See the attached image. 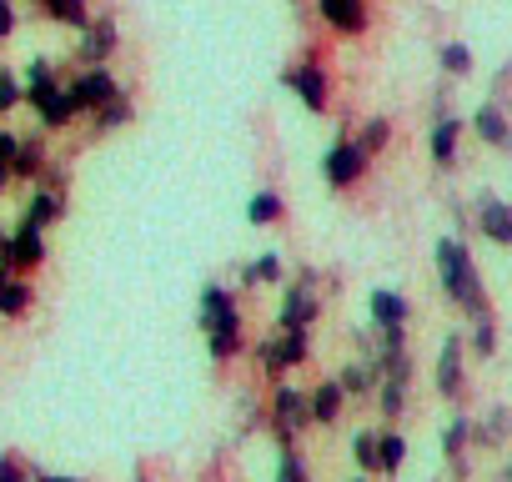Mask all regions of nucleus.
I'll list each match as a JSON object with an SVG mask.
<instances>
[{
	"instance_id": "nucleus-23",
	"label": "nucleus",
	"mask_w": 512,
	"mask_h": 482,
	"mask_svg": "<svg viewBox=\"0 0 512 482\" xmlns=\"http://www.w3.org/2000/svg\"><path fill=\"white\" fill-rule=\"evenodd\" d=\"M337 382H342V392H347V397H362V392H372V387H377V362H347Z\"/></svg>"
},
{
	"instance_id": "nucleus-21",
	"label": "nucleus",
	"mask_w": 512,
	"mask_h": 482,
	"mask_svg": "<svg viewBox=\"0 0 512 482\" xmlns=\"http://www.w3.org/2000/svg\"><path fill=\"white\" fill-rule=\"evenodd\" d=\"M282 216H287V206H282V196H277L272 186L256 191V196L246 201V221H251V226H277Z\"/></svg>"
},
{
	"instance_id": "nucleus-22",
	"label": "nucleus",
	"mask_w": 512,
	"mask_h": 482,
	"mask_svg": "<svg viewBox=\"0 0 512 482\" xmlns=\"http://www.w3.org/2000/svg\"><path fill=\"white\" fill-rule=\"evenodd\" d=\"M477 226H482V236H487V241H512V211H507L502 201H482Z\"/></svg>"
},
{
	"instance_id": "nucleus-9",
	"label": "nucleus",
	"mask_w": 512,
	"mask_h": 482,
	"mask_svg": "<svg viewBox=\"0 0 512 482\" xmlns=\"http://www.w3.org/2000/svg\"><path fill=\"white\" fill-rule=\"evenodd\" d=\"M41 262H46V226L21 221V226L11 231V241H6V267H11V272H36Z\"/></svg>"
},
{
	"instance_id": "nucleus-20",
	"label": "nucleus",
	"mask_w": 512,
	"mask_h": 482,
	"mask_svg": "<svg viewBox=\"0 0 512 482\" xmlns=\"http://www.w3.org/2000/svg\"><path fill=\"white\" fill-rule=\"evenodd\" d=\"M61 81H56V66L46 61V56H36L31 66H26V76H21V91H26V106H36L41 96H51Z\"/></svg>"
},
{
	"instance_id": "nucleus-13",
	"label": "nucleus",
	"mask_w": 512,
	"mask_h": 482,
	"mask_svg": "<svg viewBox=\"0 0 512 482\" xmlns=\"http://www.w3.org/2000/svg\"><path fill=\"white\" fill-rule=\"evenodd\" d=\"M31 312V282H21V272H11L6 262H0V317L16 322Z\"/></svg>"
},
{
	"instance_id": "nucleus-19",
	"label": "nucleus",
	"mask_w": 512,
	"mask_h": 482,
	"mask_svg": "<svg viewBox=\"0 0 512 482\" xmlns=\"http://www.w3.org/2000/svg\"><path fill=\"white\" fill-rule=\"evenodd\" d=\"M457 387H462V342L447 337L442 342V357H437V392L442 397H457Z\"/></svg>"
},
{
	"instance_id": "nucleus-33",
	"label": "nucleus",
	"mask_w": 512,
	"mask_h": 482,
	"mask_svg": "<svg viewBox=\"0 0 512 482\" xmlns=\"http://www.w3.org/2000/svg\"><path fill=\"white\" fill-rule=\"evenodd\" d=\"M21 101H26V91H21V76L0 71V116H11V111H16Z\"/></svg>"
},
{
	"instance_id": "nucleus-32",
	"label": "nucleus",
	"mask_w": 512,
	"mask_h": 482,
	"mask_svg": "<svg viewBox=\"0 0 512 482\" xmlns=\"http://www.w3.org/2000/svg\"><path fill=\"white\" fill-rule=\"evenodd\" d=\"M352 462L362 472H377V432H357L352 437Z\"/></svg>"
},
{
	"instance_id": "nucleus-28",
	"label": "nucleus",
	"mask_w": 512,
	"mask_h": 482,
	"mask_svg": "<svg viewBox=\"0 0 512 482\" xmlns=\"http://www.w3.org/2000/svg\"><path fill=\"white\" fill-rule=\"evenodd\" d=\"M452 151H457V121H437L432 126V161L452 166Z\"/></svg>"
},
{
	"instance_id": "nucleus-40",
	"label": "nucleus",
	"mask_w": 512,
	"mask_h": 482,
	"mask_svg": "<svg viewBox=\"0 0 512 482\" xmlns=\"http://www.w3.org/2000/svg\"><path fill=\"white\" fill-rule=\"evenodd\" d=\"M6 186H11V166H6V161H0V191H6Z\"/></svg>"
},
{
	"instance_id": "nucleus-15",
	"label": "nucleus",
	"mask_w": 512,
	"mask_h": 482,
	"mask_svg": "<svg viewBox=\"0 0 512 482\" xmlns=\"http://www.w3.org/2000/svg\"><path fill=\"white\" fill-rule=\"evenodd\" d=\"M61 216H66V196H61V186H36L31 201H26V216H21V221H31V226H56Z\"/></svg>"
},
{
	"instance_id": "nucleus-14",
	"label": "nucleus",
	"mask_w": 512,
	"mask_h": 482,
	"mask_svg": "<svg viewBox=\"0 0 512 482\" xmlns=\"http://www.w3.org/2000/svg\"><path fill=\"white\" fill-rule=\"evenodd\" d=\"M41 176H46V141L21 136V146L11 156V181H41Z\"/></svg>"
},
{
	"instance_id": "nucleus-24",
	"label": "nucleus",
	"mask_w": 512,
	"mask_h": 482,
	"mask_svg": "<svg viewBox=\"0 0 512 482\" xmlns=\"http://www.w3.org/2000/svg\"><path fill=\"white\" fill-rule=\"evenodd\" d=\"M46 6V16L56 21V26H71V31H86V0H41Z\"/></svg>"
},
{
	"instance_id": "nucleus-18",
	"label": "nucleus",
	"mask_w": 512,
	"mask_h": 482,
	"mask_svg": "<svg viewBox=\"0 0 512 482\" xmlns=\"http://www.w3.org/2000/svg\"><path fill=\"white\" fill-rule=\"evenodd\" d=\"M277 282H287V262L277 252H262L256 262L241 267V287H277Z\"/></svg>"
},
{
	"instance_id": "nucleus-7",
	"label": "nucleus",
	"mask_w": 512,
	"mask_h": 482,
	"mask_svg": "<svg viewBox=\"0 0 512 482\" xmlns=\"http://www.w3.org/2000/svg\"><path fill=\"white\" fill-rule=\"evenodd\" d=\"M367 151L357 146V136H337L332 146H327V156H322V176H327V186L332 191H347V186H357L362 176H367Z\"/></svg>"
},
{
	"instance_id": "nucleus-37",
	"label": "nucleus",
	"mask_w": 512,
	"mask_h": 482,
	"mask_svg": "<svg viewBox=\"0 0 512 482\" xmlns=\"http://www.w3.org/2000/svg\"><path fill=\"white\" fill-rule=\"evenodd\" d=\"M11 36H16V6L0 0V41H11Z\"/></svg>"
},
{
	"instance_id": "nucleus-26",
	"label": "nucleus",
	"mask_w": 512,
	"mask_h": 482,
	"mask_svg": "<svg viewBox=\"0 0 512 482\" xmlns=\"http://www.w3.org/2000/svg\"><path fill=\"white\" fill-rule=\"evenodd\" d=\"M91 116H96V126H101V131H116V126H126V121H131L136 111H131V96L121 91V96H111L106 106H96Z\"/></svg>"
},
{
	"instance_id": "nucleus-30",
	"label": "nucleus",
	"mask_w": 512,
	"mask_h": 482,
	"mask_svg": "<svg viewBox=\"0 0 512 482\" xmlns=\"http://www.w3.org/2000/svg\"><path fill=\"white\" fill-rule=\"evenodd\" d=\"M387 141H392V126H387L382 116H372V121H367L362 131H357V146H362L367 156H377V151H382Z\"/></svg>"
},
{
	"instance_id": "nucleus-36",
	"label": "nucleus",
	"mask_w": 512,
	"mask_h": 482,
	"mask_svg": "<svg viewBox=\"0 0 512 482\" xmlns=\"http://www.w3.org/2000/svg\"><path fill=\"white\" fill-rule=\"evenodd\" d=\"M462 442H467V422H452V427H447V437H442V452H447V457H457V452H462Z\"/></svg>"
},
{
	"instance_id": "nucleus-1",
	"label": "nucleus",
	"mask_w": 512,
	"mask_h": 482,
	"mask_svg": "<svg viewBox=\"0 0 512 482\" xmlns=\"http://www.w3.org/2000/svg\"><path fill=\"white\" fill-rule=\"evenodd\" d=\"M196 327H201V337H206V352H211V362H236L241 352H246V332H241V302H236V292H226V287H201V302H196Z\"/></svg>"
},
{
	"instance_id": "nucleus-35",
	"label": "nucleus",
	"mask_w": 512,
	"mask_h": 482,
	"mask_svg": "<svg viewBox=\"0 0 512 482\" xmlns=\"http://www.w3.org/2000/svg\"><path fill=\"white\" fill-rule=\"evenodd\" d=\"M442 66H447V71H452V76H462V71H467V66H472V56H467V51H462V46H447V51H442Z\"/></svg>"
},
{
	"instance_id": "nucleus-6",
	"label": "nucleus",
	"mask_w": 512,
	"mask_h": 482,
	"mask_svg": "<svg viewBox=\"0 0 512 482\" xmlns=\"http://www.w3.org/2000/svg\"><path fill=\"white\" fill-rule=\"evenodd\" d=\"M282 86H287L312 116H327V106H332V76H327L322 61H297V66L282 76Z\"/></svg>"
},
{
	"instance_id": "nucleus-12",
	"label": "nucleus",
	"mask_w": 512,
	"mask_h": 482,
	"mask_svg": "<svg viewBox=\"0 0 512 482\" xmlns=\"http://www.w3.org/2000/svg\"><path fill=\"white\" fill-rule=\"evenodd\" d=\"M317 11L337 36H362L367 31V0H317Z\"/></svg>"
},
{
	"instance_id": "nucleus-16",
	"label": "nucleus",
	"mask_w": 512,
	"mask_h": 482,
	"mask_svg": "<svg viewBox=\"0 0 512 482\" xmlns=\"http://www.w3.org/2000/svg\"><path fill=\"white\" fill-rule=\"evenodd\" d=\"M31 111H36V121H41L46 131H66V126L76 121V101L66 96V86H56L51 96H41Z\"/></svg>"
},
{
	"instance_id": "nucleus-5",
	"label": "nucleus",
	"mask_w": 512,
	"mask_h": 482,
	"mask_svg": "<svg viewBox=\"0 0 512 482\" xmlns=\"http://www.w3.org/2000/svg\"><path fill=\"white\" fill-rule=\"evenodd\" d=\"M322 317V302H317V287H312V272H302L297 282L282 287V307H277V332H312V322Z\"/></svg>"
},
{
	"instance_id": "nucleus-27",
	"label": "nucleus",
	"mask_w": 512,
	"mask_h": 482,
	"mask_svg": "<svg viewBox=\"0 0 512 482\" xmlns=\"http://www.w3.org/2000/svg\"><path fill=\"white\" fill-rule=\"evenodd\" d=\"M407 462V442L397 432H377V472H397Z\"/></svg>"
},
{
	"instance_id": "nucleus-11",
	"label": "nucleus",
	"mask_w": 512,
	"mask_h": 482,
	"mask_svg": "<svg viewBox=\"0 0 512 482\" xmlns=\"http://www.w3.org/2000/svg\"><path fill=\"white\" fill-rule=\"evenodd\" d=\"M352 397L342 392V382L337 377H327V382H317L312 392H307V417H312V427H332L337 417H342V407H347Z\"/></svg>"
},
{
	"instance_id": "nucleus-43",
	"label": "nucleus",
	"mask_w": 512,
	"mask_h": 482,
	"mask_svg": "<svg viewBox=\"0 0 512 482\" xmlns=\"http://www.w3.org/2000/svg\"><path fill=\"white\" fill-rule=\"evenodd\" d=\"M136 482H141V477H136Z\"/></svg>"
},
{
	"instance_id": "nucleus-29",
	"label": "nucleus",
	"mask_w": 512,
	"mask_h": 482,
	"mask_svg": "<svg viewBox=\"0 0 512 482\" xmlns=\"http://www.w3.org/2000/svg\"><path fill=\"white\" fill-rule=\"evenodd\" d=\"M477 136H482V141H492V146H502V141H507V121H502V111H497V106H482V111H477Z\"/></svg>"
},
{
	"instance_id": "nucleus-3",
	"label": "nucleus",
	"mask_w": 512,
	"mask_h": 482,
	"mask_svg": "<svg viewBox=\"0 0 512 482\" xmlns=\"http://www.w3.org/2000/svg\"><path fill=\"white\" fill-rule=\"evenodd\" d=\"M312 357V332H277L256 342V367H262V377H282V372H297L302 362Z\"/></svg>"
},
{
	"instance_id": "nucleus-8",
	"label": "nucleus",
	"mask_w": 512,
	"mask_h": 482,
	"mask_svg": "<svg viewBox=\"0 0 512 482\" xmlns=\"http://www.w3.org/2000/svg\"><path fill=\"white\" fill-rule=\"evenodd\" d=\"M66 96L76 101V116H91L96 106H106L111 96H121V86H116V71H111V66H86V71L66 86Z\"/></svg>"
},
{
	"instance_id": "nucleus-39",
	"label": "nucleus",
	"mask_w": 512,
	"mask_h": 482,
	"mask_svg": "<svg viewBox=\"0 0 512 482\" xmlns=\"http://www.w3.org/2000/svg\"><path fill=\"white\" fill-rule=\"evenodd\" d=\"M31 482H76V477H66V472H31Z\"/></svg>"
},
{
	"instance_id": "nucleus-31",
	"label": "nucleus",
	"mask_w": 512,
	"mask_h": 482,
	"mask_svg": "<svg viewBox=\"0 0 512 482\" xmlns=\"http://www.w3.org/2000/svg\"><path fill=\"white\" fill-rule=\"evenodd\" d=\"M377 397H382V412H387V417H397V412H402V402H407V377H392V372H387V382H382V392H377Z\"/></svg>"
},
{
	"instance_id": "nucleus-10",
	"label": "nucleus",
	"mask_w": 512,
	"mask_h": 482,
	"mask_svg": "<svg viewBox=\"0 0 512 482\" xmlns=\"http://www.w3.org/2000/svg\"><path fill=\"white\" fill-rule=\"evenodd\" d=\"M116 46H121L116 21H86V31H81V41H76V56H81L86 66H106V61L116 56Z\"/></svg>"
},
{
	"instance_id": "nucleus-42",
	"label": "nucleus",
	"mask_w": 512,
	"mask_h": 482,
	"mask_svg": "<svg viewBox=\"0 0 512 482\" xmlns=\"http://www.w3.org/2000/svg\"><path fill=\"white\" fill-rule=\"evenodd\" d=\"M507 477H512V472H507Z\"/></svg>"
},
{
	"instance_id": "nucleus-41",
	"label": "nucleus",
	"mask_w": 512,
	"mask_h": 482,
	"mask_svg": "<svg viewBox=\"0 0 512 482\" xmlns=\"http://www.w3.org/2000/svg\"><path fill=\"white\" fill-rule=\"evenodd\" d=\"M352 482H367V472H362V477H352Z\"/></svg>"
},
{
	"instance_id": "nucleus-4",
	"label": "nucleus",
	"mask_w": 512,
	"mask_h": 482,
	"mask_svg": "<svg viewBox=\"0 0 512 482\" xmlns=\"http://www.w3.org/2000/svg\"><path fill=\"white\" fill-rule=\"evenodd\" d=\"M267 417H272L277 442H297V437L312 427V417H307V392H302V387H292V382H272Z\"/></svg>"
},
{
	"instance_id": "nucleus-34",
	"label": "nucleus",
	"mask_w": 512,
	"mask_h": 482,
	"mask_svg": "<svg viewBox=\"0 0 512 482\" xmlns=\"http://www.w3.org/2000/svg\"><path fill=\"white\" fill-rule=\"evenodd\" d=\"M0 482H31V467L21 452H0Z\"/></svg>"
},
{
	"instance_id": "nucleus-2",
	"label": "nucleus",
	"mask_w": 512,
	"mask_h": 482,
	"mask_svg": "<svg viewBox=\"0 0 512 482\" xmlns=\"http://www.w3.org/2000/svg\"><path fill=\"white\" fill-rule=\"evenodd\" d=\"M437 282H442V292H447L457 307H467L472 317L487 312V302H482V282H477V267H472L467 247H462V241H452V236L437 241Z\"/></svg>"
},
{
	"instance_id": "nucleus-17",
	"label": "nucleus",
	"mask_w": 512,
	"mask_h": 482,
	"mask_svg": "<svg viewBox=\"0 0 512 482\" xmlns=\"http://www.w3.org/2000/svg\"><path fill=\"white\" fill-rule=\"evenodd\" d=\"M367 312H372V327L377 332H392V327H402L407 322V297H397V292H372L367 297Z\"/></svg>"
},
{
	"instance_id": "nucleus-25",
	"label": "nucleus",
	"mask_w": 512,
	"mask_h": 482,
	"mask_svg": "<svg viewBox=\"0 0 512 482\" xmlns=\"http://www.w3.org/2000/svg\"><path fill=\"white\" fill-rule=\"evenodd\" d=\"M277 482H312V467H307V457L297 452V442H282V457H277Z\"/></svg>"
},
{
	"instance_id": "nucleus-38",
	"label": "nucleus",
	"mask_w": 512,
	"mask_h": 482,
	"mask_svg": "<svg viewBox=\"0 0 512 482\" xmlns=\"http://www.w3.org/2000/svg\"><path fill=\"white\" fill-rule=\"evenodd\" d=\"M16 146H21V136H16V131H6V126H0V161H6V166H11Z\"/></svg>"
}]
</instances>
